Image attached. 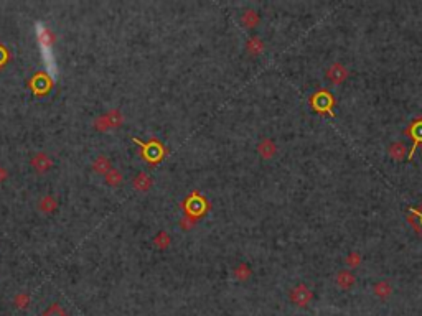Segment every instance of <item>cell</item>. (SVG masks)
Returning <instances> with one entry per match:
<instances>
[{
	"instance_id": "cell-1",
	"label": "cell",
	"mask_w": 422,
	"mask_h": 316,
	"mask_svg": "<svg viewBox=\"0 0 422 316\" xmlns=\"http://www.w3.org/2000/svg\"><path fill=\"white\" fill-rule=\"evenodd\" d=\"M312 298H313L312 290L308 288L307 285H303V283H298L297 287H294V288L290 290V300H292V303L297 305V307H300V308L307 307V305L312 302Z\"/></svg>"
},
{
	"instance_id": "cell-6",
	"label": "cell",
	"mask_w": 422,
	"mask_h": 316,
	"mask_svg": "<svg viewBox=\"0 0 422 316\" xmlns=\"http://www.w3.org/2000/svg\"><path fill=\"white\" fill-rule=\"evenodd\" d=\"M361 260H363L361 253L356 252V251H352V252L348 253L347 257H345V263H347L348 270H353V268H358L359 265H361Z\"/></svg>"
},
{
	"instance_id": "cell-4",
	"label": "cell",
	"mask_w": 422,
	"mask_h": 316,
	"mask_svg": "<svg viewBox=\"0 0 422 316\" xmlns=\"http://www.w3.org/2000/svg\"><path fill=\"white\" fill-rule=\"evenodd\" d=\"M393 292H394V288L389 280H379L373 285V293L376 295L379 300H388L391 295H393Z\"/></svg>"
},
{
	"instance_id": "cell-5",
	"label": "cell",
	"mask_w": 422,
	"mask_h": 316,
	"mask_svg": "<svg viewBox=\"0 0 422 316\" xmlns=\"http://www.w3.org/2000/svg\"><path fill=\"white\" fill-rule=\"evenodd\" d=\"M388 155H389V158L394 160V162H401V160H404L406 155H408V147H406L403 142H393L388 148Z\"/></svg>"
},
{
	"instance_id": "cell-7",
	"label": "cell",
	"mask_w": 422,
	"mask_h": 316,
	"mask_svg": "<svg viewBox=\"0 0 422 316\" xmlns=\"http://www.w3.org/2000/svg\"><path fill=\"white\" fill-rule=\"evenodd\" d=\"M261 153L264 155L266 158H271L272 155L276 153V145H274V142H271V140L262 142V143H261Z\"/></svg>"
},
{
	"instance_id": "cell-3",
	"label": "cell",
	"mask_w": 422,
	"mask_h": 316,
	"mask_svg": "<svg viewBox=\"0 0 422 316\" xmlns=\"http://www.w3.org/2000/svg\"><path fill=\"white\" fill-rule=\"evenodd\" d=\"M335 283L340 290H352L354 287V283H356V277H354V273L352 270L343 268V270L337 272Z\"/></svg>"
},
{
	"instance_id": "cell-2",
	"label": "cell",
	"mask_w": 422,
	"mask_h": 316,
	"mask_svg": "<svg viewBox=\"0 0 422 316\" xmlns=\"http://www.w3.org/2000/svg\"><path fill=\"white\" fill-rule=\"evenodd\" d=\"M348 76H350V71L343 63H333L330 64V68L327 69V79L335 86L343 84V82L348 79Z\"/></svg>"
},
{
	"instance_id": "cell-8",
	"label": "cell",
	"mask_w": 422,
	"mask_h": 316,
	"mask_svg": "<svg viewBox=\"0 0 422 316\" xmlns=\"http://www.w3.org/2000/svg\"><path fill=\"white\" fill-rule=\"evenodd\" d=\"M421 277H422V270H421Z\"/></svg>"
}]
</instances>
